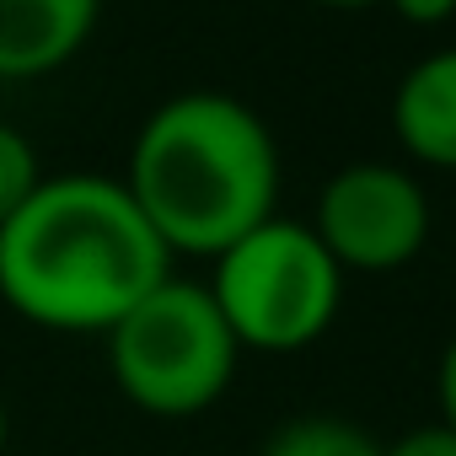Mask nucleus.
<instances>
[{
  "label": "nucleus",
  "instance_id": "nucleus-8",
  "mask_svg": "<svg viewBox=\"0 0 456 456\" xmlns=\"http://www.w3.org/2000/svg\"><path fill=\"white\" fill-rule=\"evenodd\" d=\"M258 456H381V440L338 413H296L264 440Z\"/></svg>",
  "mask_w": 456,
  "mask_h": 456
},
{
  "label": "nucleus",
  "instance_id": "nucleus-12",
  "mask_svg": "<svg viewBox=\"0 0 456 456\" xmlns=\"http://www.w3.org/2000/svg\"><path fill=\"white\" fill-rule=\"evenodd\" d=\"M435 397H440V424L456 429V333L440 349V370H435Z\"/></svg>",
  "mask_w": 456,
  "mask_h": 456
},
{
  "label": "nucleus",
  "instance_id": "nucleus-6",
  "mask_svg": "<svg viewBox=\"0 0 456 456\" xmlns=\"http://www.w3.org/2000/svg\"><path fill=\"white\" fill-rule=\"evenodd\" d=\"M102 0H0V81H44L97 33Z\"/></svg>",
  "mask_w": 456,
  "mask_h": 456
},
{
  "label": "nucleus",
  "instance_id": "nucleus-13",
  "mask_svg": "<svg viewBox=\"0 0 456 456\" xmlns=\"http://www.w3.org/2000/svg\"><path fill=\"white\" fill-rule=\"evenodd\" d=\"M322 12H365V6H381V0H312Z\"/></svg>",
  "mask_w": 456,
  "mask_h": 456
},
{
  "label": "nucleus",
  "instance_id": "nucleus-10",
  "mask_svg": "<svg viewBox=\"0 0 456 456\" xmlns=\"http://www.w3.org/2000/svg\"><path fill=\"white\" fill-rule=\"evenodd\" d=\"M381 456H456V429H445L440 419L419 424V429L397 435L392 445H381Z\"/></svg>",
  "mask_w": 456,
  "mask_h": 456
},
{
  "label": "nucleus",
  "instance_id": "nucleus-14",
  "mask_svg": "<svg viewBox=\"0 0 456 456\" xmlns=\"http://www.w3.org/2000/svg\"><path fill=\"white\" fill-rule=\"evenodd\" d=\"M6 440H12V413H6V403H0V456H6Z\"/></svg>",
  "mask_w": 456,
  "mask_h": 456
},
{
  "label": "nucleus",
  "instance_id": "nucleus-3",
  "mask_svg": "<svg viewBox=\"0 0 456 456\" xmlns=\"http://www.w3.org/2000/svg\"><path fill=\"white\" fill-rule=\"evenodd\" d=\"M108 376L151 419H199L237 381L242 344L225 328L209 285L167 274L108 333Z\"/></svg>",
  "mask_w": 456,
  "mask_h": 456
},
{
  "label": "nucleus",
  "instance_id": "nucleus-1",
  "mask_svg": "<svg viewBox=\"0 0 456 456\" xmlns=\"http://www.w3.org/2000/svg\"><path fill=\"white\" fill-rule=\"evenodd\" d=\"M172 274L124 177H44L0 225V301L44 333H108Z\"/></svg>",
  "mask_w": 456,
  "mask_h": 456
},
{
  "label": "nucleus",
  "instance_id": "nucleus-9",
  "mask_svg": "<svg viewBox=\"0 0 456 456\" xmlns=\"http://www.w3.org/2000/svg\"><path fill=\"white\" fill-rule=\"evenodd\" d=\"M44 183V167H38V145L17 129V124H0V225H6L22 199Z\"/></svg>",
  "mask_w": 456,
  "mask_h": 456
},
{
  "label": "nucleus",
  "instance_id": "nucleus-5",
  "mask_svg": "<svg viewBox=\"0 0 456 456\" xmlns=\"http://www.w3.org/2000/svg\"><path fill=\"white\" fill-rule=\"evenodd\" d=\"M306 225L344 274H397L429 248L435 209L408 167L349 161L322 183Z\"/></svg>",
  "mask_w": 456,
  "mask_h": 456
},
{
  "label": "nucleus",
  "instance_id": "nucleus-11",
  "mask_svg": "<svg viewBox=\"0 0 456 456\" xmlns=\"http://www.w3.org/2000/svg\"><path fill=\"white\" fill-rule=\"evenodd\" d=\"M381 6H392L408 28H445L456 17V0H381Z\"/></svg>",
  "mask_w": 456,
  "mask_h": 456
},
{
  "label": "nucleus",
  "instance_id": "nucleus-7",
  "mask_svg": "<svg viewBox=\"0 0 456 456\" xmlns=\"http://www.w3.org/2000/svg\"><path fill=\"white\" fill-rule=\"evenodd\" d=\"M392 134L413 167L456 172V44L403 70L392 92Z\"/></svg>",
  "mask_w": 456,
  "mask_h": 456
},
{
  "label": "nucleus",
  "instance_id": "nucleus-2",
  "mask_svg": "<svg viewBox=\"0 0 456 456\" xmlns=\"http://www.w3.org/2000/svg\"><path fill=\"white\" fill-rule=\"evenodd\" d=\"M280 145L232 92H177L129 140L124 188L172 258H215L280 215Z\"/></svg>",
  "mask_w": 456,
  "mask_h": 456
},
{
  "label": "nucleus",
  "instance_id": "nucleus-4",
  "mask_svg": "<svg viewBox=\"0 0 456 456\" xmlns=\"http://www.w3.org/2000/svg\"><path fill=\"white\" fill-rule=\"evenodd\" d=\"M209 264V296L242 349L301 354L317 338H328V328L344 312L349 274L333 264V253L317 242L306 220L269 215Z\"/></svg>",
  "mask_w": 456,
  "mask_h": 456
}]
</instances>
